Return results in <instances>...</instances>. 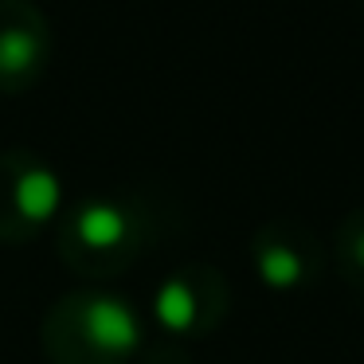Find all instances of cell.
<instances>
[{
	"instance_id": "6da1fadb",
	"label": "cell",
	"mask_w": 364,
	"mask_h": 364,
	"mask_svg": "<svg viewBox=\"0 0 364 364\" xmlns=\"http://www.w3.org/2000/svg\"><path fill=\"white\" fill-rule=\"evenodd\" d=\"M43 345L59 364H122L137 348V321L118 298H67L43 325Z\"/></svg>"
},
{
	"instance_id": "7a4b0ae2",
	"label": "cell",
	"mask_w": 364,
	"mask_h": 364,
	"mask_svg": "<svg viewBox=\"0 0 364 364\" xmlns=\"http://www.w3.org/2000/svg\"><path fill=\"white\" fill-rule=\"evenodd\" d=\"M137 243H141V228H137L134 212L110 204V200H98V204H87L71 215L59 247L79 270L110 274L118 262L134 259Z\"/></svg>"
},
{
	"instance_id": "3957f363",
	"label": "cell",
	"mask_w": 364,
	"mask_h": 364,
	"mask_svg": "<svg viewBox=\"0 0 364 364\" xmlns=\"http://www.w3.org/2000/svg\"><path fill=\"white\" fill-rule=\"evenodd\" d=\"M59 212V181L32 153H4L0 157V239L36 235Z\"/></svg>"
},
{
	"instance_id": "277c9868",
	"label": "cell",
	"mask_w": 364,
	"mask_h": 364,
	"mask_svg": "<svg viewBox=\"0 0 364 364\" xmlns=\"http://www.w3.org/2000/svg\"><path fill=\"white\" fill-rule=\"evenodd\" d=\"M48 24L28 0H0V90H24L48 63Z\"/></svg>"
},
{
	"instance_id": "5b68a950",
	"label": "cell",
	"mask_w": 364,
	"mask_h": 364,
	"mask_svg": "<svg viewBox=\"0 0 364 364\" xmlns=\"http://www.w3.org/2000/svg\"><path fill=\"white\" fill-rule=\"evenodd\" d=\"M212 301H223V298H212ZM215 314H220V306H208L204 294H200V274H188V270L168 278L157 294V317L173 333H204Z\"/></svg>"
},
{
	"instance_id": "8992f818",
	"label": "cell",
	"mask_w": 364,
	"mask_h": 364,
	"mask_svg": "<svg viewBox=\"0 0 364 364\" xmlns=\"http://www.w3.org/2000/svg\"><path fill=\"white\" fill-rule=\"evenodd\" d=\"M255 259H259V274L278 290H290L309 274V251L298 239H286V235H259Z\"/></svg>"
},
{
	"instance_id": "52a82bcc",
	"label": "cell",
	"mask_w": 364,
	"mask_h": 364,
	"mask_svg": "<svg viewBox=\"0 0 364 364\" xmlns=\"http://www.w3.org/2000/svg\"><path fill=\"white\" fill-rule=\"evenodd\" d=\"M341 262L348 267V274L364 278V208L348 215V223L341 228Z\"/></svg>"
}]
</instances>
